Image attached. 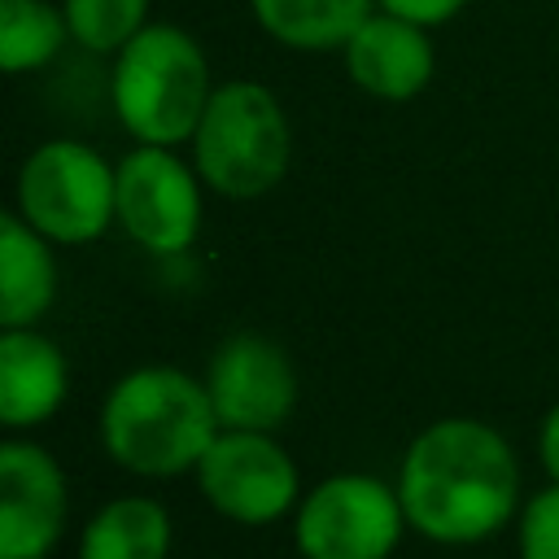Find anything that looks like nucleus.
Returning a JSON list of instances; mask_svg holds the SVG:
<instances>
[{
	"instance_id": "1",
	"label": "nucleus",
	"mask_w": 559,
	"mask_h": 559,
	"mask_svg": "<svg viewBox=\"0 0 559 559\" xmlns=\"http://www.w3.org/2000/svg\"><path fill=\"white\" fill-rule=\"evenodd\" d=\"M406 524L437 546H476L520 507V467L507 437L480 419H437L402 454Z\"/></svg>"
},
{
	"instance_id": "2",
	"label": "nucleus",
	"mask_w": 559,
	"mask_h": 559,
	"mask_svg": "<svg viewBox=\"0 0 559 559\" xmlns=\"http://www.w3.org/2000/svg\"><path fill=\"white\" fill-rule=\"evenodd\" d=\"M218 432L223 424L210 389L175 367H140L122 376L100 411V441L109 459L153 480L197 472Z\"/></svg>"
},
{
	"instance_id": "3",
	"label": "nucleus",
	"mask_w": 559,
	"mask_h": 559,
	"mask_svg": "<svg viewBox=\"0 0 559 559\" xmlns=\"http://www.w3.org/2000/svg\"><path fill=\"white\" fill-rule=\"evenodd\" d=\"M210 70L201 48L175 26H144L114 66V109L144 144H179L197 135L210 105Z\"/></svg>"
},
{
	"instance_id": "4",
	"label": "nucleus",
	"mask_w": 559,
	"mask_h": 559,
	"mask_svg": "<svg viewBox=\"0 0 559 559\" xmlns=\"http://www.w3.org/2000/svg\"><path fill=\"white\" fill-rule=\"evenodd\" d=\"M192 144L201 179L223 197H258L275 188L288 166V122L262 83L218 87Z\"/></svg>"
},
{
	"instance_id": "5",
	"label": "nucleus",
	"mask_w": 559,
	"mask_h": 559,
	"mask_svg": "<svg viewBox=\"0 0 559 559\" xmlns=\"http://www.w3.org/2000/svg\"><path fill=\"white\" fill-rule=\"evenodd\" d=\"M17 201L39 236L83 245L96 240L118 214V170H109L105 157L87 144L52 140L26 157Z\"/></svg>"
},
{
	"instance_id": "6",
	"label": "nucleus",
	"mask_w": 559,
	"mask_h": 559,
	"mask_svg": "<svg viewBox=\"0 0 559 559\" xmlns=\"http://www.w3.org/2000/svg\"><path fill=\"white\" fill-rule=\"evenodd\" d=\"M406 511L397 485L367 472H341L319 480L293 520L301 559H389L402 542Z\"/></svg>"
},
{
	"instance_id": "7",
	"label": "nucleus",
	"mask_w": 559,
	"mask_h": 559,
	"mask_svg": "<svg viewBox=\"0 0 559 559\" xmlns=\"http://www.w3.org/2000/svg\"><path fill=\"white\" fill-rule=\"evenodd\" d=\"M205 502L236 524H275L297 507V467L271 432L223 428L197 463Z\"/></svg>"
},
{
	"instance_id": "8",
	"label": "nucleus",
	"mask_w": 559,
	"mask_h": 559,
	"mask_svg": "<svg viewBox=\"0 0 559 559\" xmlns=\"http://www.w3.org/2000/svg\"><path fill=\"white\" fill-rule=\"evenodd\" d=\"M118 218L148 253H179L201 227L197 179L170 148L144 144L118 166Z\"/></svg>"
},
{
	"instance_id": "9",
	"label": "nucleus",
	"mask_w": 559,
	"mask_h": 559,
	"mask_svg": "<svg viewBox=\"0 0 559 559\" xmlns=\"http://www.w3.org/2000/svg\"><path fill=\"white\" fill-rule=\"evenodd\" d=\"M205 389L218 424L240 432L280 428L297 402V376L288 354L258 332H240L218 345V354L210 358Z\"/></svg>"
},
{
	"instance_id": "10",
	"label": "nucleus",
	"mask_w": 559,
	"mask_h": 559,
	"mask_svg": "<svg viewBox=\"0 0 559 559\" xmlns=\"http://www.w3.org/2000/svg\"><path fill=\"white\" fill-rule=\"evenodd\" d=\"M70 489L57 459L31 441L0 445V559H48L66 533Z\"/></svg>"
},
{
	"instance_id": "11",
	"label": "nucleus",
	"mask_w": 559,
	"mask_h": 559,
	"mask_svg": "<svg viewBox=\"0 0 559 559\" xmlns=\"http://www.w3.org/2000/svg\"><path fill=\"white\" fill-rule=\"evenodd\" d=\"M349 79L380 96V100H406L415 96L432 74V48L424 39V26L380 13L358 26V35L345 44Z\"/></svg>"
},
{
	"instance_id": "12",
	"label": "nucleus",
	"mask_w": 559,
	"mask_h": 559,
	"mask_svg": "<svg viewBox=\"0 0 559 559\" xmlns=\"http://www.w3.org/2000/svg\"><path fill=\"white\" fill-rule=\"evenodd\" d=\"M61 397H66L61 349L31 328H4V336H0V419L9 428H35L61 406Z\"/></svg>"
},
{
	"instance_id": "13",
	"label": "nucleus",
	"mask_w": 559,
	"mask_h": 559,
	"mask_svg": "<svg viewBox=\"0 0 559 559\" xmlns=\"http://www.w3.org/2000/svg\"><path fill=\"white\" fill-rule=\"evenodd\" d=\"M57 293V266L44 245V236L17 218H0V323L4 328H31Z\"/></svg>"
},
{
	"instance_id": "14",
	"label": "nucleus",
	"mask_w": 559,
	"mask_h": 559,
	"mask_svg": "<svg viewBox=\"0 0 559 559\" xmlns=\"http://www.w3.org/2000/svg\"><path fill=\"white\" fill-rule=\"evenodd\" d=\"M170 555V515L162 502L127 493L105 502L79 537V559H166Z\"/></svg>"
},
{
	"instance_id": "15",
	"label": "nucleus",
	"mask_w": 559,
	"mask_h": 559,
	"mask_svg": "<svg viewBox=\"0 0 559 559\" xmlns=\"http://www.w3.org/2000/svg\"><path fill=\"white\" fill-rule=\"evenodd\" d=\"M253 13L288 48H341L371 17V0H253Z\"/></svg>"
},
{
	"instance_id": "16",
	"label": "nucleus",
	"mask_w": 559,
	"mask_h": 559,
	"mask_svg": "<svg viewBox=\"0 0 559 559\" xmlns=\"http://www.w3.org/2000/svg\"><path fill=\"white\" fill-rule=\"evenodd\" d=\"M70 22L44 0H0V66L9 74L35 70L66 44Z\"/></svg>"
},
{
	"instance_id": "17",
	"label": "nucleus",
	"mask_w": 559,
	"mask_h": 559,
	"mask_svg": "<svg viewBox=\"0 0 559 559\" xmlns=\"http://www.w3.org/2000/svg\"><path fill=\"white\" fill-rule=\"evenodd\" d=\"M148 0H66L70 35L92 52H122L144 31Z\"/></svg>"
},
{
	"instance_id": "18",
	"label": "nucleus",
	"mask_w": 559,
	"mask_h": 559,
	"mask_svg": "<svg viewBox=\"0 0 559 559\" xmlns=\"http://www.w3.org/2000/svg\"><path fill=\"white\" fill-rule=\"evenodd\" d=\"M520 559H559V485L528 498L520 515Z\"/></svg>"
},
{
	"instance_id": "19",
	"label": "nucleus",
	"mask_w": 559,
	"mask_h": 559,
	"mask_svg": "<svg viewBox=\"0 0 559 559\" xmlns=\"http://www.w3.org/2000/svg\"><path fill=\"white\" fill-rule=\"evenodd\" d=\"M380 4H384V13L406 17V22H415V26L445 22V17H454V13L463 9V0H380Z\"/></svg>"
},
{
	"instance_id": "20",
	"label": "nucleus",
	"mask_w": 559,
	"mask_h": 559,
	"mask_svg": "<svg viewBox=\"0 0 559 559\" xmlns=\"http://www.w3.org/2000/svg\"><path fill=\"white\" fill-rule=\"evenodd\" d=\"M542 467L550 472V480L559 485V406L546 415L542 424Z\"/></svg>"
}]
</instances>
